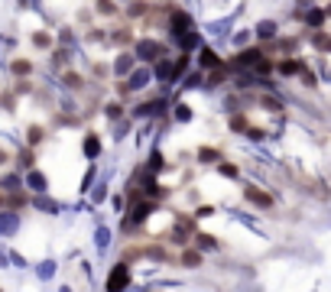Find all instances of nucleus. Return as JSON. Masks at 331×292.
<instances>
[{
    "label": "nucleus",
    "instance_id": "obj_1",
    "mask_svg": "<svg viewBox=\"0 0 331 292\" xmlns=\"http://www.w3.org/2000/svg\"><path fill=\"white\" fill-rule=\"evenodd\" d=\"M127 286H130V266H127V260H120L107 276V292H124Z\"/></svg>",
    "mask_w": 331,
    "mask_h": 292
},
{
    "label": "nucleus",
    "instance_id": "obj_2",
    "mask_svg": "<svg viewBox=\"0 0 331 292\" xmlns=\"http://www.w3.org/2000/svg\"><path fill=\"white\" fill-rule=\"evenodd\" d=\"M244 198L250 201V205H260V208H273V195H267V192H260V188H244Z\"/></svg>",
    "mask_w": 331,
    "mask_h": 292
},
{
    "label": "nucleus",
    "instance_id": "obj_3",
    "mask_svg": "<svg viewBox=\"0 0 331 292\" xmlns=\"http://www.w3.org/2000/svg\"><path fill=\"white\" fill-rule=\"evenodd\" d=\"M202 250H182V266H189V270H195V266H202Z\"/></svg>",
    "mask_w": 331,
    "mask_h": 292
},
{
    "label": "nucleus",
    "instance_id": "obj_4",
    "mask_svg": "<svg viewBox=\"0 0 331 292\" xmlns=\"http://www.w3.org/2000/svg\"><path fill=\"white\" fill-rule=\"evenodd\" d=\"M260 59H263V52H260V49H247V52L237 55V62H240V65H253V62H260Z\"/></svg>",
    "mask_w": 331,
    "mask_h": 292
},
{
    "label": "nucleus",
    "instance_id": "obj_5",
    "mask_svg": "<svg viewBox=\"0 0 331 292\" xmlns=\"http://www.w3.org/2000/svg\"><path fill=\"white\" fill-rule=\"evenodd\" d=\"M97 13H104V16H114V13H117V3H114V0H97Z\"/></svg>",
    "mask_w": 331,
    "mask_h": 292
},
{
    "label": "nucleus",
    "instance_id": "obj_6",
    "mask_svg": "<svg viewBox=\"0 0 331 292\" xmlns=\"http://www.w3.org/2000/svg\"><path fill=\"white\" fill-rule=\"evenodd\" d=\"M299 68H302V65H299V62H292V59H286V62H279V72H283V75H296Z\"/></svg>",
    "mask_w": 331,
    "mask_h": 292
},
{
    "label": "nucleus",
    "instance_id": "obj_7",
    "mask_svg": "<svg viewBox=\"0 0 331 292\" xmlns=\"http://www.w3.org/2000/svg\"><path fill=\"white\" fill-rule=\"evenodd\" d=\"M43 140H46V130L43 127H30V143L32 146H39Z\"/></svg>",
    "mask_w": 331,
    "mask_h": 292
},
{
    "label": "nucleus",
    "instance_id": "obj_8",
    "mask_svg": "<svg viewBox=\"0 0 331 292\" xmlns=\"http://www.w3.org/2000/svg\"><path fill=\"white\" fill-rule=\"evenodd\" d=\"M32 43L39 46V49H49V46H52V36H49V32H36V36H32Z\"/></svg>",
    "mask_w": 331,
    "mask_h": 292
},
{
    "label": "nucleus",
    "instance_id": "obj_9",
    "mask_svg": "<svg viewBox=\"0 0 331 292\" xmlns=\"http://www.w3.org/2000/svg\"><path fill=\"white\" fill-rule=\"evenodd\" d=\"M202 65L205 68H214V65H218V55H214L211 49H202Z\"/></svg>",
    "mask_w": 331,
    "mask_h": 292
},
{
    "label": "nucleus",
    "instance_id": "obj_10",
    "mask_svg": "<svg viewBox=\"0 0 331 292\" xmlns=\"http://www.w3.org/2000/svg\"><path fill=\"white\" fill-rule=\"evenodd\" d=\"M65 85L78 91V88H81V75H78V72H65Z\"/></svg>",
    "mask_w": 331,
    "mask_h": 292
},
{
    "label": "nucleus",
    "instance_id": "obj_11",
    "mask_svg": "<svg viewBox=\"0 0 331 292\" xmlns=\"http://www.w3.org/2000/svg\"><path fill=\"white\" fill-rule=\"evenodd\" d=\"M85 153H88V156H95V153H101V143L95 140V133H91V137L85 140Z\"/></svg>",
    "mask_w": 331,
    "mask_h": 292
},
{
    "label": "nucleus",
    "instance_id": "obj_12",
    "mask_svg": "<svg viewBox=\"0 0 331 292\" xmlns=\"http://www.w3.org/2000/svg\"><path fill=\"white\" fill-rule=\"evenodd\" d=\"M13 72H16V75H30L32 65H30V62H23V59H16V62H13Z\"/></svg>",
    "mask_w": 331,
    "mask_h": 292
},
{
    "label": "nucleus",
    "instance_id": "obj_13",
    "mask_svg": "<svg viewBox=\"0 0 331 292\" xmlns=\"http://www.w3.org/2000/svg\"><path fill=\"white\" fill-rule=\"evenodd\" d=\"M195 240H198V247H218V240L211 234H195Z\"/></svg>",
    "mask_w": 331,
    "mask_h": 292
},
{
    "label": "nucleus",
    "instance_id": "obj_14",
    "mask_svg": "<svg viewBox=\"0 0 331 292\" xmlns=\"http://www.w3.org/2000/svg\"><path fill=\"white\" fill-rule=\"evenodd\" d=\"M114 43H120V46H130V43H133V36H130V30H117V36H114Z\"/></svg>",
    "mask_w": 331,
    "mask_h": 292
},
{
    "label": "nucleus",
    "instance_id": "obj_15",
    "mask_svg": "<svg viewBox=\"0 0 331 292\" xmlns=\"http://www.w3.org/2000/svg\"><path fill=\"white\" fill-rule=\"evenodd\" d=\"M260 104H263V108H269V110H283V104H279L276 97H260Z\"/></svg>",
    "mask_w": 331,
    "mask_h": 292
},
{
    "label": "nucleus",
    "instance_id": "obj_16",
    "mask_svg": "<svg viewBox=\"0 0 331 292\" xmlns=\"http://www.w3.org/2000/svg\"><path fill=\"white\" fill-rule=\"evenodd\" d=\"M231 130H247V117H244V114L231 117Z\"/></svg>",
    "mask_w": 331,
    "mask_h": 292
},
{
    "label": "nucleus",
    "instance_id": "obj_17",
    "mask_svg": "<svg viewBox=\"0 0 331 292\" xmlns=\"http://www.w3.org/2000/svg\"><path fill=\"white\" fill-rule=\"evenodd\" d=\"M7 205H10V208H23V205H26V195H10Z\"/></svg>",
    "mask_w": 331,
    "mask_h": 292
},
{
    "label": "nucleus",
    "instance_id": "obj_18",
    "mask_svg": "<svg viewBox=\"0 0 331 292\" xmlns=\"http://www.w3.org/2000/svg\"><path fill=\"white\" fill-rule=\"evenodd\" d=\"M150 211H153V201H150V205H140V208H137V215H133V221H143V217L150 215Z\"/></svg>",
    "mask_w": 331,
    "mask_h": 292
},
{
    "label": "nucleus",
    "instance_id": "obj_19",
    "mask_svg": "<svg viewBox=\"0 0 331 292\" xmlns=\"http://www.w3.org/2000/svg\"><path fill=\"white\" fill-rule=\"evenodd\" d=\"M247 137H250V140H263L267 133H263V127H247Z\"/></svg>",
    "mask_w": 331,
    "mask_h": 292
},
{
    "label": "nucleus",
    "instance_id": "obj_20",
    "mask_svg": "<svg viewBox=\"0 0 331 292\" xmlns=\"http://www.w3.org/2000/svg\"><path fill=\"white\" fill-rule=\"evenodd\" d=\"M130 13H133V16H143V13H146V3H143V0L130 3Z\"/></svg>",
    "mask_w": 331,
    "mask_h": 292
},
{
    "label": "nucleus",
    "instance_id": "obj_21",
    "mask_svg": "<svg viewBox=\"0 0 331 292\" xmlns=\"http://www.w3.org/2000/svg\"><path fill=\"white\" fill-rule=\"evenodd\" d=\"M299 75H302V81H305V85H315V72H309V68H299Z\"/></svg>",
    "mask_w": 331,
    "mask_h": 292
},
{
    "label": "nucleus",
    "instance_id": "obj_22",
    "mask_svg": "<svg viewBox=\"0 0 331 292\" xmlns=\"http://www.w3.org/2000/svg\"><path fill=\"white\" fill-rule=\"evenodd\" d=\"M315 46H318V49H328V36H325V32H315Z\"/></svg>",
    "mask_w": 331,
    "mask_h": 292
},
{
    "label": "nucleus",
    "instance_id": "obj_23",
    "mask_svg": "<svg viewBox=\"0 0 331 292\" xmlns=\"http://www.w3.org/2000/svg\"><path fill=\"white\" fill-rule=\"evenodd\" d=\"M218 169H221V175H231V179H234V175H237V166H227V162H221Z\"/></svg>",
    "mask_w": 331,
    "mask_h": 292
},
{
    "label": "nucleus",
    "instance_id": "obj_24",
    "mask_svg": "<svg viewBox=\"0 0 331 292\" xmlns=\"http://www.w3.org/2000/svg\"><path fill=\"white\" fill-rule=\"evenodd\" d=\"M198 159H218V153L214 150H198Z\"/></svg>",
    "mask_w": 331,
    "mask_h": 292
},
{
    "label": "nucleus",
    "instance_id": "obj_25",
    "mask_svg": "<svg viewBox=\"0 0 331 292\" xmlns=\"http://www.w3.org/2000/svg\"><path fill=\"white\" fill-rule=\"evenodd\" d=\"M321 16H325L321 10H312V13H309V23H315V26H318V23H321Z\"/></svg>",
    "mask_w": 331,
    "mask_h": 292
},
{
    "label": "nucleus",
    "instance_id": "obj_26",
    "mask_svg": "<svg viewBox=\"0 0 331 292\" xmlns=\"http://www.w3.org/2000/svg\"><path fill=\"white\" fill-rule=\"evenodd\" d=\"M7 159H10V153H7V150H0V166H3Z\"/></svg>",
    "mask_w": 331,
    "mask_h": 292
},
{
    "label": "nucleus",
    "instance_id": "obj_27",
    "mask_svg": "<svg viewBox=\"0 0 331 292\" xmlns=\"http://www.w3.org/2000/svg\"><path fill=\"white\" fill-rule=\"evenodd\" d=\"M0 208H3V198H0Z\"/></svg>",
    "mask_w": 331,
    "mask_h": 292
}]
</instances>
